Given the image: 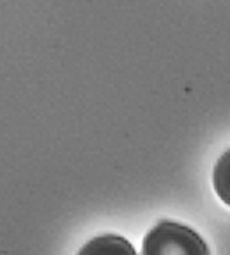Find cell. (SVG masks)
<instances>
[{
    "mask_svg": "<svg viewBox=\"0 0 230 255\" xmlns=\"http://www.w3.org/2000/svg\"><path fill=\"white\" fill-rule=\"evenodd\" d=\"M80 254H135V248L120 236H101L85 245Z\"/></svg>",
    "mask_w": 230,
    "mask_h": 255,
    "instance_id": "cell-2",
    "label": "cell"
},
{
    "mask_svg": "<svg viewBox=\"0 0 230 255\" xmlns=\"http://www.w3.org/2000/svg\"><path fill=\"white\" fill-rule=\"evenodd\" d=\"M142 252L145 255L158 254H207L209 248L193 229L181 223L163 220L143 238Z\"/></svg>",
    "mask_w": 230,
    "mask_h": 255,
    "instance_id": "cell-1",
    "label": "cell"
},
{
    "mask_svg": "<svg viewBox=\"0 0 230 255\" xmlns=\"http://www.w3.org/2000/svg\"><path fill=\"white\" fill-rule=\"evenodd\" d=\"M213 186L220 200L230 207V149L216 161L213 170Z\"/></svg>",
    "mask_w": 230,
    "mask_h": 255,
    "instance_id": "cell-3",
    "label": "cell"
}]
</instances>
